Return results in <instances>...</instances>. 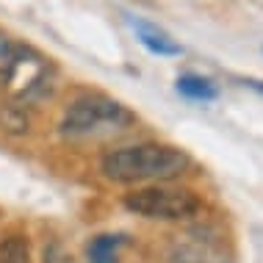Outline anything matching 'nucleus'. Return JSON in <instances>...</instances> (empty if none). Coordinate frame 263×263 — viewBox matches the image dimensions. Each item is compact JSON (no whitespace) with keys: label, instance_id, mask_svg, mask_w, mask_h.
Wrapping results in <instances>:
<instances>
[{"label":"nucleus","instance_id":"f257e3e1","mask_svg":"<svg viewBox=\"0 0 263 263\" xmlns=\"http://www.w3.org/2000/svg\"><path fill=\"white\" fill-rule=\"evenodd\" d=\"M103 175L114 183H144V180H172L183 175L189 166V155L180 147L158 144V141H141L130 147L103 155Z\"/></svg>","mask_w":263,"mask_h":263},{"label":"nucleus","instance_id":"f03ea898","mask_svg":"<svg viewBox=\"0 0 263 263\" xmlns=\"http://www.w3.org/2000/svg\"><path fill=\"white\" fill-rule=\"evenodd\" d=\"M136 125V114L108 95H81L67 105L61 117V133L69 139H97L122 133Z\"/></svg>","mask_w":263,"mask_h":263},{"label":"nucleus","instance_id":"7ed1b4c3","mask_svg":"<svg viewBox=\"0 0 263 263\" xmlns=\"http://www.w3.org/2000/svg\"><path fill=\"white\" fill-rule=\"evenodd\" d=\"M125 208L144 219H161V222H180V219L197 216L202 202L194 191L166 189V186H144L125 194Z\"/></svg>","mask_w":263,"mask_h":263},{"label":"nucleus","instance_id":"20e7f679","mask_svg":"<svg viewBox=\"0 0 263 263\" xmlns=\"http://www.w3.org/2000/svg\"><path fill=\"white\" fill-rule=\"evenodd\" d=\"M127 25L133 28L139 45L144 47V50H150L153 55H166V59L169 55H183V47L177 45L166 31H161L158 25L147 23V20H141V17H127Z\"/></svg>","mask_w":263,"mask_h":263},{"label":"nucleus","instance_id":"39448f33","mask_svg":"<svg viewBox=\"0 0 263 263\" xmlns=\"http://www.w3.org/2000/svg\"><path fill=\"white\" fill-rule=\"evenodd\" d=\"M177 263H224V255L216 247V241L208 238V233L197 230L189 233L183 241L180 252H177Z\"/></svg>","mask_w":263,"mask_h":263},{"label":"nucleus","instance_id":"423d86ee","mask_svg":"<svg viewBox=\"0 0 263 263\" xmlns=\"http://www.w3.org/2000/svg\"><path fill=\"white\" fill-rule=\"evenodd\" d=\"M177 95H183L186 100L191 103H211L219 97V86L205 75H197V72H186L177 78Z\"/></svg>","mask_w":263,"mask_h":263},{"label":"nucleus","instance_id":"0eeeda50","mask_svg":"<svg viewBox=\"0 0 263 263\" xmlns=\"http://www.w3.org/2000/svg\"><path fill=\"white\" fill-rule=\"evenodd\" d=\"M125 244V236H97L86 247L89 263H119V247Z\"/></svg>","mask_w":263,"mask_h":263},{"label":"nucleus","instance_id":"6e6552de","mask_svg":"<svg viewBox=\"0 0 263 263\" xmlns=\"http://www.w3.org/2000/svg\"><path fill=\"white\" fill-rule=\"evenodd\" d=\"M0 263H31L28 241L23 236H9L0 241Z\"/></svg>","mask_w":263,"mask_h":263},{"label":"nucleus","instance_id":"1a4fd4ad","mask_svg":"<svg viewBox=\"0 0 263 263\" xmlns=\"http://www.w3.org/2000/svg\"><path fill=\"white\" fill-rule=\"evenodd\" d=\"M244 86H250V89H255V91L263 95V81H244Z\"/></svg>","mask_w":263,"mask_h":263}]
</instances>
